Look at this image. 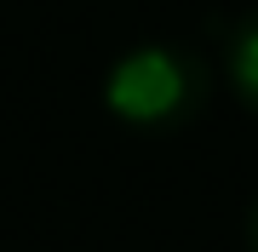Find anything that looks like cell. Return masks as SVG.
<instances>
[{
	"instance_id": "2",
	"label": "cell",
	"mask_w": 258,
	"mask_h": 252,
	"mask_svg": "<svg viewBox=\"0 0 258 252\" xmlns=\"http://www.w3.org/2000/svg\"><path fill=\"white\" fill-rule=\"evenodd\" d=\"M224 75L241 92V103L258 115V6L230 29V46H224Z\"/></svg>"
},
{
	"instance_id": "1",
	"label": "cell",
	"mask_w": 258,
	"mask_h": 252,
	"mask_svg": "<svg viewBox=\"0 0 258 252\" xmlns=\"http://www.w3.org/2000/svg\"><path fill=\"white\" fill-rule=\"evenodd\" d=\"M201 103H207L201 63L184 46H166V40L120 52L103 75V109L132 132H172V126L195 121Z\"/></svg>"
},
{
	"instance_id": "3",
	"label": "cell",
	"mask_w": 258,
	"mask_h": 252,
	"mask_svg": "<svg viewBox=\"0 0 258 252\" xmlns=\"http://www.w3.org/2000/svg\"><path fill=\"white\" fill-rule=\"evenodd\" d=\"M247 246L258 252V201H252V212H247Z\"/></svg>"
}]
</instances>
